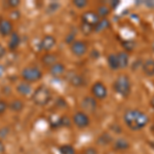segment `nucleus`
<instances>
[{
  "mask_svg": "<svg viewBox=\"0 0 154 154\" xmlns=\"http://www.w3.org/2000/svg\"><path fill=\"white\" fill-rule=\"evenodd\" d=\"M84 154H97V151L95 148H88L84 151Z\"/></svg>",
  "mask_w": 154,
  "mask_h": 154,
  "instance_id": "nucleus-36",
  "label": "nucleus"
},
{
  "mask_svg": "<svg viewBox=\"0 0 154 154\" xmlns=\"http://www.w3.org/2000/svg\"><path fill=\"white\" fill-rule=\"evenodd\" d=\"M59 126H70L71 125V121L69 119L68 116H62L58 121Z\"/></svg>",
  "mask_w": 154,
  "mask_h": 154,
  "instance_id": "nucleus-28",
  "label": "nucleus"
},
{
  "mask_svg": "<svg viewBox=\"0 0 154 154\" xmlns=\"http://www.w3.org/2000/svg\"><path fill=\"white\" fill-rule=\"evenodd\" d=\"M118 59V64H119V69H125L130 64V56L125 51H120V53L116 54Z\"/></svg>",
  "mask_w": 154,
  "mask_h": 154,
  "instance_id": "nucleus-18",
  "label": "nucleus"
},
{
  "mask_svg": "<svg viewBox=\"0 0 154 154\" xmlns=\"http://www.w3.org/2000/svg\"><path fill=\"white\" fill-rule=\"evenodd\" d=\"M6 54V49L2 44H0V59H2Z\"/></svg>",
  "mask_w": 154,
  "mask_h": 154,
  "instance_id": "nucleus-35",
  "label": "nucleus"
},
{
  "mask_svg": "<svg viewBox=\"0 0 154 154\" xmlns=\"http://www.w3.org/2000/svg\"><path fill=\"white\" fill-rule=\"evenodd\" d=\"M8 133H9L8 128H6V126L2 128L1 130H0V139H3V138H5V137H7Z\"/></svg>",
  "mask_w": 154,
  "mask_h": 154,
  "instance_id": "nucleus-34",
  "label": "nucleus"
},
{
  "mask_svg": "<svg viewBox=\"0 0 154 154\" xmlns=\"http://www.w3.org/2000/svg\"><path fill=\"white\" fill-rule=\"evenodd\" d=\"M120 3V2L118 1V0H116V2L115 1H110V8H112V9H114V8H116V7L118 6V4Z\"/></svg>",
  "mask_w": 154,
  "mask_h": 154,
  "instance_id": "nucleus-37",
  "label": "nucleus"
},
{
  "mask_svg": "<svg viewBox=\"0 0 154 154\" xmlns=\"http://www.w3.org/2000/svg\"><path fill=\"white\" fill-rule=\"evenodd\" d=\"M142 70L146 76H154V59L150 58L145 60L142 64Z\"/></svg>",
  "mask_w": 154,
  "mask_h": 154,
  "instance_id": "nucleus-13",
  "label": "nucleus"
},
{
  "mask_svg": "<svg viewBox=\"0 0 154 154\" xmlns=\"http://www.w3.org/2000/svg\"><path fill=\"white\" fill-rule=\"evenodd\" d=\"M59 7H60V4L59 3H57V2H51V3H49V5L48 7V12H54V11H57L59 9Z\"/></svg>",
  "mask_w": 154,
  "mask_h": 154,
  "instance_id": "nucleus-31",
  "label": "nucleus"
},
{
  "mask_svg": "<svg viewBox=\"0 0 154 154\" xmlns=\"http://www.w3.org/2000/svg\"><path fill=\"white\" fill-rule=\"evenodd\" d=\"M123 120L130 130L140 131L148 125L149 117L143 111L138 109H130L123 115Z\"/></svg>",
  "mask_w": 154,
  "mask_h": 154,
  "instance_id": "nucleus-1",
  "label": "nucleus"
},
{
  "mask_svg": "<svg viewBox=\"0 0 154 154\" xmlns=\"http://www.w3.org/2000/svg\"><path fill=\"white\" fill-rule=\"evenodd\" d=\"M67 80L72 86H75V88H80L85 84L83 76H81L80 74L74 73V72H69L67 75Z\"/></svg>",
  "mask_w": 154,
  "mask_h": 154,
  "instance_id": "nucleus-12",
  "label": "nucleus"
},
{
  "mask_svg": "<svg viewBox=\"0 0 154 154\" xmlns=\"http://www.w3.org/2000/svg\"><path fill=\"white\" fill-rule=\"evenodd\" d=\"M17 91H18L20 95H22L24 97L29 96L30 94L32 93V86L29 82L22 81V82H20L18 85H17Z\"/></svg>",
  "mask_w": 154,
  "mask_h": 154,
  "instance_id": "nucleus-16",
  "label": "nucleus"
},
{
  "mask_svg": "<svg viewBox=\"0 0 154 154\" xmlns=\"http://www.w3.org/2000/svg\"><path fill=\"white\" fill-rule=\"evenodd\" d=\"M73 120L74 125H75L78 128H88L91 123L89 117L88 116V114L83 111H77V112L73 115Z\"/></svg>",
  "mask_w": 154,
  "mask_h": 154,
  "instance_id": "nucleus-6",
  "label": "nucleus"
},
{
  "mask_svg": "<svg viewBox=\"0 0 154 154\" xmlns=\"http://www.w3.org/2000/svg\"><path fill=\"white\" fill-rule=\"evenodd\" d=\"M111 8L109 6L105 5V4H102L98 7V11H97V14H99V17L102 19H105L106 17H108L110 14Z\"/></svg>",
  "mask_w": 154,
  "mask_h": 154,
  "instance_id": "nucleus-24",
  "label": "nucleus"
},
{
  "mask_svg": "<svg viewBox=\"0 0 154 154\" xmlns=\"http://www.w3.org/2000/svg\"><path fill=\"white\" fill-rule=\"evenodd\" d=\"M152 102H154V99H153V100H152ZM153 107H154V105H153Z\"/></svg>",
  "mask_w": 154,
  "mask_h": 154,
  "instance_id": "nucleus-40",
  "label": "nucleus"
},
{
  "mask_svg": "<svg viewBox=\"0 0 154 154\" xmlns=\"http://www.w3.org/2000/svg\"><path fill=\"white\" fill-rule=\"evenodd\" d=\"M113 89L115 91V93H117L123 98L128 97L131 91V82L130 77L126 74L118 75L113 83Z\"/></svg>",
  "mask_w": 154,
  "mask_h": 154,
  "instance_id": "nucleus-3",
  "label": "nucleus"
},
{
  "mask_svg": "<svg viewBox=\"0 0 154 154\" xmlns=\"http://www.w3.org/2000/svg\"><path fill=\"white\" fill-rule=\"evenodd\" d=\"M8 108V104L6 103L5 101L0 100V115H2Z\"/></svg>",
  "mask_w": 154,
  "mask_h": 154,
  "instance_id": "nucleus-32",
  "label": "nucleus"
},
{
  "mask_svg": "<svg viewBox=\"0 0 154 154\" xmlns=\"http://www.w3.org/2000/svg\"><path fill=\"white\" fill-rule=\"evenodd\" d=\"M109 26H110V22H109L108 19L107 18L101 19L100 21H99V23L95 26L94 31L95 32H102V31H104V30H106L107 28H109Z\"/></svg>",
  "mask_w": 154,
  "mask_h": 154,
  "instance_id": "nucleus-23",
  "label": "nucleus"
},
{
  "mask_svg": "<svg viewBox=\"0 0 154 154\" xmlns=\"http://www.w3.org/2000/svg\"><path fill=\"white\" fill-rule=\"evenodd\" d=\"M65 71H66L65 65L62 64V63H59V62L54 64V65H53L51 67H49V73L54 77L63 75V74L65 73Z\"/></svg>",
  "mask_w": 154,
  "mask_h": 154,
  "instance_id": "nucleus-17",
  "label": "nucleus"
},
{
  "mask_svg": "<svg viewBox=\"0 0 154 154\" xmlns=\"http://www.w3.org/2000/svg\"><path fill=\"white\" fill-rule=\"evenodd\" d=\"M130 148V143L125 140V139H117L115 140L113 145V149L116 151H121V150H126Z\"/></svg>",
  "mask_w": 154,
  "mask_h": 154,
  "instance_id": "nucleus-20",
  "label": "nucleus"
},
{
  "mask_svg": "<svg viewBox=\"0 0 154 154\" xmlns=\"http://www.w3.org/2000/svg\"><path fill=\"white\" fill-rule=\"evenodd\" d=\"M42 71L37 67H25L21 72V77L26 82H36L42 78Z\"/></svg>",
  "mask_w": 154,
  "mask_h": 154,
  "instance_id": "nucleus-4",
  "label": "nucleus"
},
{
  "mask_svg": "<svg viewBox=\"0 0 154 154\" xmlns=\"http://www.w3.org/2000/svg\"><path fill=\"white\" fill-rule=\"evenodd\" d=\"M51 91L45 85H39L32 94V102L37 106H45L51 100Z\"/></svg>",
  "mask_w": 154,
  "mask_h": 154,
  "instance_id": "nucleus-2",
  "label": "nucleus"
},
{
  "mask_svg": "<svg viewBox=\"0 0 154 154\" xmlns=\"http://www.w3.org/2000/svg\"><path fill=\"white\" fill-rule=\"evenodd\" d=\"M4 72H5V69H4V67L2 66V65H0V77L3 76Z\"/></svg>",
  "mask_w": 154,
  "mask_h": 154,
  "instance_id": "nucleus-39",
  "label": "nucleus"
},
{
  "mask_svg": "<svg viewBox=\"0 0 154 154\" xmlns=\"http://www.w3.org/2000/svg\"><path fill=\"white\" fill-rule=\"evenodd\" d=\"M146 6H148L149 8H154V0H151V1H145L144 2Z\"/></svg>",
  "mask_w": 154,
  "mask_h": 154,
  "instance_id": "nucleus-38",
  "label": "nucleus"
},
{
  "mask_svg": "<svg viewBox=\"0 0 154 154\" xmlns=\"http://www.w3.org/2000/svg\"><path fill=\"white\" fill-rule=\"evenodd\" d=\"M41 62L44 66L51 67L56 63H58V56L53 53H45L41 57Z\"/></svg>",
  "mask_w": 154,
  "mask_h": 154,
  "instance_id": "nucleus-14",
  "label": "nucleus"
},
{
  "mask_svg": "<svg viewBox=\"0 0 154 154\" xmlns=\"http://www.w3.org/2000/svg\"><path fill=\"white\" fill-rule=\"evenodd\" d=\"M75 36H76V34L75 33H70V34H68V35L66 36V38H65V42L67 44H71L73 43L74 41H75Z\"/></svg>",
  "mask_w": 154,
  "mask_h": 154,
  "instance_id": "nucleus-30",
  "label": "nucleus"
},
{
  "mask_svg": "<svg viewBox=\"0 0 154 154\" xmlns=\"http://www.w3.org/2000/svg\"><path fill=\"white\" fill-rule=\"evenodd\" d=\"M88 44L82 40H75L70 45L71 53L76 57H82L88 53Z\"/></svg>",
  "mask_w": 154,
  "mask_h": 154,
  "instance_id": "nucleus-9",
  "label": "nucleus"
},
{
  "mask_svg": "<svg viewBox=\"0 0 154 154\" xmlns=\"http://www.w3.org/2000/svg\"><path fill=\"white\" fill-rule=\"evenodd\" d=\"M60 154H75V149L71 145H62L59 148Z\"/></svg>",
  "mask_w": 154,
  "mask_h": 154,
  "instance_id": "nucleus-26",
  "label": "nucleus"
},
{
  "mask_svg": "<svg viewBox=\"0 0 154 154\" xmlns=\"http://www.w3.org/2000/svg\"><path fill=\"white\" fill-rule=\"evenodd\" d=\"M107 62H108V65L110 67L111 70L116 71L119 69V64H118V59L117 54H110L107 58Z\"/></svg>",
  "mask_w": 154,
  "mask_h": 154,
  "instance_id": "nucleus-21",
  "label": "nucleus"
},
{
  "mask_svg": "<svg viewBox=\"0 0 154 154\" xmlns=\"http://www.w3.org/2000/svg\"><path fill=\"white\" fill-rule=\"evenodd\" d=\"M20 43H21V37H20L19 33L16 31H14L9 36V41H8V48L11 51H16L19 48Z\"/></svg>",
  "mask_w": 154,
  "mask_h": 154,
  "instance_id": "nucleus-15",
  "label": "nucleus"
},
{
  "mask_svg": "<svg viewBox=\"0 0 154 154\" xmlns=\"http://www.w3.org/2000/svg\"><path fill=\"white\" fill-rule=\"evenodd\" d=\"M91 94L96 100H104L108 96V91H107L105 84L101 81H98L91 86Z\"/></svg>",
  "mask_w": 154,
  "mask_h": 154,
  "instance_id": "nucleus-7",
  "label": "nucleus"
},
{
  "mask_svg": "<svg viewBox=\"0 0 154 154\" xmlns=\"http://www.w3.org/2000/svg\"><path fill=\"white\" fill-rule=\"evenodd\" d=\"M14 32V26L9 20L0 18V35L3 37L11 36V34Z\"/></svg>",
  "mask_w": 154,
  "mask_h": 154,
  "instance_id": "nucleus-11",
  "label": "nucleus"
},
{
  "mask_svg": "<svg viewBox=\"0 0 154 154\" xmlns=\"http://www.w3.org/2000/svg\"><path fill=\"white\" fill-rule=\"evenodd\" d=\"M73 5L77 7V8H84L88 5V1L86 0H74Z\"/></svg>",
  "mask_w": 154,
  "mask_h": 154,
  "instance_id": "nucleus-29",
  "label": "nucleus"
},
{
  "mask_svg": "<svg viewBox=\"0 0 154 154\" xmlns=\"http://www.w3.org/2000/svg\"><path fill=\"white\" fill-rule=\"evenodd\" d=\"M122 48H125V53H131L134 51V48H136V42L135 40H125L121 43Z\"/></svg>",
  "mask_w": 154,
  "mask_h": 154,
  "instance_id": "nucleus-25",
  "label": "nucleus"
},
{
  "mask_svg": "<svg viewBox=\"0 0 154 154\" xmlns=\"http://www.w3.org/2000/svg\"><path fill=\"white\" fill-rule=\"evenodd\" d=\"M80 30H81V32H82L84 35H89V34H91V32H94V27L89 26V25H86V24H82V23H81Z\"/></svg>",
  "mask_w": 154,
  "mask_h": 154,
  "instance_id": "nucleus-27",
  "label": "nucleus"
},
{
  "mask_svg": "<svg viewBox=\"0 0 154 154\" xmlns=\"http://www.w3.org/2000/svg\"><path fill=\"white\" fill-rule=\"evenodd\" d=\"M56 43H57V40H56V38H54V36L48 34V35H44L42 37V39L38 44V49L41 51L49 53V51L54 48Z\"/></svg>",
  "mask_w": 154,
  "mask_h": 154,
  "instance_id": "nucleus-5",
  "label": "nucleus"
},
{
  "mask_svg": "<svg viewBox=\"0 0 154 154\" xmlns=\"http://www.w3.org/2000/svg\"><path fill=\"white\" fill-rule=\"evenodd\" d=\"M8 108L14 112H21L24 109V102L20 99H14L8 104Z\"/></svg>",
  "mask_w": 154,
  "mask_h": 154,
  "instance_id": "nucleus-19",
  "label": "nucleus"
},
{
  "mask_svg": "<svg viewBox=\"0 0 154 154\" xmlns=\"http://www.w3.org/2000/svg\"><path fill=\"white\" fill-rule=\"evenodd\" d=\"M113 141L112 137L109 133H104L99 137L98 140H97V144L98 145H101V146H106L108 144H110L111 142Z\"/></svg>",
  "mask_w": 154,
  "mask_h": 154,
  "instance_id": "nucleus-22",
  "label": "nucleus"
},
{
  "mask_svg": "<svg viewBox=\"0 0 154 154\" xmlns=\"http://www.w3.org/2000/svg\"><path fill=\"white\" fill-rule=\"evenodd\" d=\"M100 20H101V18L99 17V14H97L96 11H85L84 14H82V16H81V23L89 25V26L94 27V28H95L96 25L99 23Z\"/></svg>",
  "mask_w": 154,
  "mask_h": 154,
  "instance_id": "nucleus-10",
  "label": "nucleus"
},
{
  "mask_svg": "<svg viewBox=\"0 0 154 154\" xmlns=\"http://www.w3.org/2000/svg\"><path fill=\"white\" fill-rule=\"evenodd\" d=\"M21 2L19 1V0H8V1H6V4L8 5V7H11V8H17Z\"/></svg>",
  "mask_w": 154,
  "mask_h": 154,
  "instance_id": "nucleus-33",
  "label": "nucleus"
},
{
  "mask_svg": "<svg viewBox=\"0 0 154 154\" xmlns=\"http://www.w3.org/2000/svg\"><path fill=\"white\" fill-rule=\"evenodd\" d=\"M80 106L82 108L83 112H88V113H94L98 108V103H97V100L94 97L91 96H86L82 99L80 103Z\"/></svg>",
  "mask_w": 154,
  "mask_h": 154,
  "instance_id": "nucleus-8",
  "label": "nucleus"
}]
</instances>
